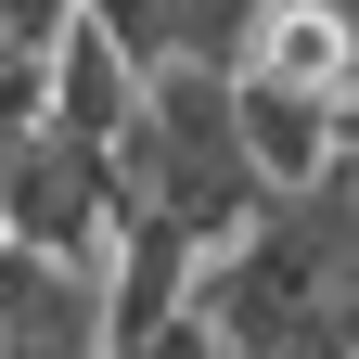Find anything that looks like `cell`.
Returning a JSON list of instances; mask_svg holds the SVG:
<instances>
[{"instance_id":"obj_3","label":"cell","mask_w":359,"mask_h":359,"mask_svg":"<svg viewBox=\"0 0 359 359\" xmlns=\"http://www.w3.org/2000/svg\"><path fill=\"white\" fill-rule=\"evenodd\" d=\"M244 77L308 90V103H346V77H359V26H346V0H269V13H257Z\"/></svg>"},{"instance_id":"obj_1","label":"cell","mask_w":359,"mask_h":359,"mask_svg":"<svg viewBox=\"0 0 359 359\" xmlns=\"http://www.w3.org/2000/svg\"><path fill=\"white\" fill-rule=\"evenodd\" d=\"M116 193L180 231L193 257H231L257 218H269V180L244 167V128H231V77H193V65H154L142 77V116L116 142Z\"/></svg>"},{"instance_id":"obj_4","label":"cell","mask_w":359,"mask_h":359,"mask_svg":"<svg viewBox=\"0 0 359 359\" xmlns=\"http://www.w3.org/2000/svg\"><path fill=\"white\" fill-rule=\"evenodd\" d=\"M257 13H269V0H167V65H193V77H244Z\"/></svg>"},{"instance_id":"obj_2","label":"cell","mask_w":359,"mask_h":359,"mask_svg":"<svg viewBox=\"0 0 359 359\" xmlns=\"http://www.w3.org/2000/svg\"><path fill=\"white\" fill-rule=\"evenodd\" d=\"M231 128H244V167L269 180V205H308V193L346 167V142H334V103H308V90L231 77Z\"/></svg>"},{"instance_id":"obj_5","label":"cell","mask_w":359,"mask_h":359,"mask_svg":"<svg viewBox=\"0 0 359 359\" xmlns=\"http://www.w3.org/2000/svg\"><path fill=\"white\" fill-rule=\"evenodd\" d=\"M128 359H231V346H218V334H205V321H193V308H180V321H167V334H154V346H128Z\"/></svg>"}]
</instances>
